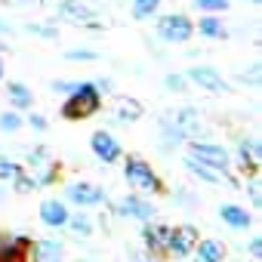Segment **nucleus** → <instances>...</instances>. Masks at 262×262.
Returning <instances> with one entry per match:
<instances>
[{
	"mask_svg": "<svg viewBox=\"0 0 262 262\" xmlns=\"http://www.w3.org/2000/svg\"><path fill=\"white\" fill-rule=\"evenodd\" d=\"M99 108H102V93L96 90V83L93 80H77V86L65 96L59 111H62L65 120H86V117L99 114Z\"/></svg>",
	"mask_w": 262,
	"mask_h": 262,
	"instance_id": "1",
	"label": "nucleus"
},
{
	"mask_svg": "<svg viewBox=\"0 0 262 262\" xmlns=\"http://www.w3.org/2000/svg\"><path fill=\"white\" fill-rule=\"evenodd\" d=\"M123 179L133 185V188L148 191V194H158V191L164 188L161 179L155 176V170L148 167V161H142V158H126V164H123Z\"/></svg>",
	"mask_w": 262,
	"mask_h": 262,
	"instance_id": "2",
	"label": "nucleus"
},
{
	"mask_svg": "<svg viewBox=\"0 0 262 262\" xmlns=\"http://www.w3.org/2000/svg\"><path fill=\"white\" fill-rule=\"evenodd\" d=\"M191 34H194V22L185 13H167L158 19V37L164 43H188Z\"/></svg>",
	"mask_w": 262,
	"mask_h": 262,
	"instance_id": "3",
	"label": "nucleus"
},
{
	"mask_svg": "<svg viewBox=\"0 0 262 262\" xmlns=\"http://www.w3.org/2000/svg\"><path fill=\"white\" fill-rule=\"evenodd\" d=\"M198 244V228L194 225H179V228H170V237H167V250L173 259H185Z\"/></svg>",
	"mask_w": 262,
	"mask_h": 262,
	"instance_id": "4",
	"label": "nucleus"
},
{
	"mask_svg": "<svg viewBox=\"0 0 262 262\" xmlns=\"http://www.w3.org/2000/svg\"><path fill=\"white\" fill-rule=\"evenodd\" d=\"M59 19H65V22H71V25H83V28H99V22H96V10H90V7H83L80 0H59Z\"/></svg>",
	"mask_w": 262,
	"mask_h": 262,
	"instance_id": "5",
	"label": "nucleus"
},
{
	"mask_svg": "<svg viewBox=\"0 0 262 262\" xmlns=\"http://www.w3.org/2000/svg\"><path fill=\"white\" fill-rule=\"evenodd\" d=\"M185 170H191L194 176H201L204 182H213V185H228V188H237V182L228 176V170H222V167H213V164H207V161H198V158H185Z\"/></svg>",
	"mask_w": 262,
	"mask_h": 262,
	"instance_id": "6",
	"label": "nucleus"
},
{
	"mask_svg": "<svg viewBox=\"0 0 262 262\" xmlns=\"http://www.w3.org/2000/svg\"><path fill=\"white\" fill-rule=\"evenodd\" d=\"M65 201H71L74 207H99L105 201V191L96 182H71L65 188Z\"/></svg>",
	"mask_w": 262,
	"mask_h": 262,
	"instance_id": "7",
	"label": "nucleus"
},
{
	"mask_svg": "<svg viewBox=\"0 0 262 262\" xmlns=\"http://www.w3.org/2000/svg\"><path fill=\"white\" fill-rule=\"evenodd\" d=\"M185 80L198 83V86H201V90H207V93H228V83H225V80H222V74H219L216 68H210V65L188 68Z\"/></svg>",
	"mask_w": 262,
	"mask_h": 262,
	"instance_id": "8",
	"label": "nucleus"
},
{
	"mask_svg": "<svg viewBox=\"0 0 262 262\" xmlns=\"http://www.w3.org/2000/svg\"><path fill=\"white\" fill-rule=\"evenodd\" d=\"M188 155L191 158H198V161H207V164H213V167H222V170H228V164H231V155L222 148V145H213V142H188Z\"/></svg>",
	"mask_w": 262,
	"mask_h": 262,
	"instance_id": "9",
	"label": "nucleus"
},
{
	"mask_svg": "<svg viewBox=\"0 0 262 262\" xmlns=\"http://www.w3.org/2000/svg\"><path fill=\"white\" fill-rule=\"evenodd\" d=\"M90 148H93V155L102 164H114L120 158V142L108 133V129H96V133L90 136Z\"/></svg>",
	"mask_w": 262,
	"mask_h": 262,
	"instance_id": "10",
	"label": "nucleus"
},
{
	"mask_svg": "<svg viewBox=\"0 0 262 262\" xmlns=\"http://www.w3.org/2000/svg\"><path fill=\"white\" fill-rule=\"evenodd\" d=\"M114 213H117V216H126V219L148 222V219H155L158 207H155V204H148V201H142L139 194H129V198H123V201L114 207Z\"/></svg>",
	"mask_w": 262,
	"mask_h": 262,
	"instance_id": "11",
	"label": "nucleus"
},
{
	"mask_svg": "<svg viewBox=\"0 0 262 262\" xmlns=\"http://www.w3.org/2000/svg\"><path fill=\"white\" fill-rule=\"evenodd\" d=\"M259 164H262V142L259 139H241V145H237V167H244L253 176L259 170Z\"/></svg>",
	"mask_w": 262,
	"mask_h": 262,
	"instance_id": "12",
	"label": "nucleus"
},
{
	"mask_svg": "<svg viewBox=\"0 0 262 262\" xmlns=\"http://www.w3.org/2000/svg\"><path fill=\"white\" fill-rule=\"evenodd\" d=\"M167 237H170V225H155L151 219L142 225V244H145V250L151 256H158V253L167 250Z\"/></svg>",
	"mask_w": 262,
	"mask_h": 262,
	"instance_id": "13",
	"label": "nucleus"
},
{
	"mask_svg": "<svg viewBox=\"0 0 262 262\" xmlns=\"http://www.w3.org/2000/svg\"><path fill=\"white\" fill-rule=\"evenodd\" d=\"M65 250L56 241H28V262H62Z\"/></svg>",
	"mask_w": 262,
	"mask_h": 262,
	"instance_id": "14",
	"label": "nucleus"
},
{
	"mask_svg": "<svg viewBox=\"0 0 262 262\" xmlns=\"http://www.w3.org/2000/svg\"><path fill=\"white\" fill-rule=\"evenodd\" d=\"M0 262H28V237H4L0 241Z\"/></svg>",
	"mask_w": 262,
	"mask_h": 262,
	"instance_id": "15",
	"label": "nucleus"
},
{
	"mask_svg": "<svg viewBox=\"0 0 262 262\" xmlns=\"http://www.w3.org/2000/svg\"><path fill=\"white\" fill-rule=\"evenodd\" d=\"M219 219L228 228H234V231H247L253 225V216L244 207H237V204H219Z\"/></svg>",
	"mask_w": 262,
	"mask_h": 262,
	"instance_id": "16",
	"label": "nucleus"
},
{
	"mask_svg": "<svg viewBox=\"0 0 262 262\" xmlns=\"http://www.w3.org/2000/svg\"><path fill=\"white\" fill-rule=\"evenodd\" d=\"M68 207L62 204V201H43L40 204V222L43 225H50V228H62L65 222H68Z\"/></svg>",
	"mask_w": 262,
	"mask_h": 262,
	"instance_id": "17",
	"label": "nucleus"
},
{
	"mask_svg": "<svg viewBox=\"0 0 262 262\" xmlns=\"http://www.w3.org/2000/svg\"><path fill=\"white\" fill-rule=\"evenodd\" d=\"M194 28H198L201 37H207V40H225V37H228V28L222 25V19H219L216 13H204V19H201Z\"/></svg>",
	"mask_w": 262,
	"mask_h": 262,
	"instance_id": "18",
	"label": "nucleus"
},
{
	"mask_svg": "<svg viewBox=\"0 0 262 262\" xmlns=\"http://www.w3.org/2000/svg\"><path fill=\"white\" fill-rule=\"evenodd\" d=\"M194 256H198V262H225V244L213 241V237L198 241L194 244Z\"/></svg>",
	"mask_w": 262,
	"mask_h": 262,
	"instance_id": "19",
	"label": "nucleus"
},
{
	"mask_svg": "<svg viewBox=\"0 0 262 262\" xmlns=\"http://www.w3.org/2000/svg\"><path fill=\"white\" fill-rule=\"evenodd\" d=\"M7 96H10V102H13L16 111H25V108H31V102H34V93H31L25 83H19V80L7 83Z\"/></svg>",
	"mask_w": 262,
	"mask_h": 262,
	"instance_id": "20",
	"label": "nucleus"
},
{
	"mask_svg": "<svg viewBox=\"0 0 262 262\" xmlns=\"http://www.w3.org/2000/svg\"><path fill=\"white\" fill-rule=\"evenodd\" d=\"M170 123L179 129L182 136H188V133H194V129H198V111H194V108H179V111L170 117Z\"/></svg>",
	"mask_w": 262,
	"mask_h": 262,
	"instance_id": "21",
	"label": "nucleus"
},
{
	"mask_svg": "<svg viewBox=\"0 0 262 262\" xmlns=\"http://www.w3.org/2000/svg\"><path fill=\"white\" fill-rule=\"evenodd\" d=\"M114 114H117V120H139L142 117V105L136 102V99H117V108H114Z\"/></svg>",
	"mask_w": 262,
	"mask_h": 262,
	"instance_id": "22",
	"label": "nucleus"
},
{
	"mask_svg": "<svg viewBox=\"0 0 262 262\" xmlns=\"http://www.w3.org/2000/svg\"><path fill=\"white\" fill-rule=\"evenodd\" d=\"M22 114L13 108V111H4V114H0V129H4V133H19V129H22Z\"/></svg>",
	"mask_w": 262,
	"mask_h": 262,
	"instance_id": "23",
	"label": "nucleus"
},
{
	"mask_svg": "<svg viewBox=\"0 0 262 262\" xmlns=\"http://www.w3.org/2000/svg\"><path fill=\"white\" fill-rule=\"evenodd\" d=\"M161 7V0H133V19H151Z\"/></svg>",
	"mask_w": 262,
	"mask_h": 262,
	"instance_id": "24",
	"label": "nucleus"
},
{
	"mask_svg": "<svg viewBox=\"0 0 262 262\" xmlns=\"http://www.w3.org/2000/svg\"><path fill=\"white\" fill-rule=\"evenodd\" d=\"M65 225H71V228H74V234H80V237L93 234V219H90L86 213H80V216H68V222H65Z\"/></svg>",
	"mask_w": 262,
	"mask_h": 262,
	"instance_id": "25",
	"label": "nucleus"
},
{
	"mask_svg": "<svg viewBox=\"0 0 262 262\" xmlns=\"http://www.w3.org/2000/svg\"><path fill=\"white\" fill-rule=\"evenodd\" d=\"M228 4H231V0H194V7L198 10H204V13H225L228 10Z\"/></svg>",
	"mask_w": 262,
	"mask_h": 262,
	"instance_id": "26",
	"label": "nucleus"
},
{
	"mask_svg": "<svg viewBox=\"0 0 262 262\" xmlns=\"http://www.w3.org/2000/svg\"><path fill=\"white\" fill-rule=\"evenodd\" d=\"M31 34H37V37H43V40H56L59 37V28H53V25H37V22H28L25 25Z\"/></svg>",
	"mask_w": 262,
	"mask_h": 262,
	"instance_id": "27",
	"label": "nucleus"
},
{
	"mask_svg": "<svg viewBox=\"0 0 262 262\" xmlns=\"http://www.w3.org/2000/svg\"><path fill=\"white\" fill-rule=\"evenodd\" d=\"M53 179H56V164H50V161H47V164H43V170L34 176V185H37V188H43V185H53Z\"/></svg>",
	"mask_w": 262,
	"mask_h": 262,
	"instance_id": "28",
	"label": "nucleus"
},
{
	"mask_svg": "<svg viewBox=\"0 0 262 262\" xmlns=\"http://www.w3.org/2000/svg\"><path fill=\"white\" fill-rule=\"evenodd\" d=\"M13 188H16L19 194H31L37 185H34V179H31V176H25V173H16V176H13Z\"/></svg>",
	"mask_w": 262,
	"mask_h": 262,
	"instance_id": "29",
	"label": "nucleus"
},
{
	"mask_svg": "<svg viewBox=\"0 0 262 262\" xmlns=\"http://www.w3.org/2000/svg\"><path fill=\"white\" fill-rule=\"evenodd\" d=\"M16 173H22V167H19L13 158H4V155H0V179H13Z\"/></svg>",
	"mask_w": 262,
	"mask_h": 262,
	"instance_id": "30",
	"label": "nucleus"
},
{
	"mask_svg": "<svg viewBox=\"0 0 262 262\" xmlns=\"http://www.w3.org/2000/svg\"><path fill=\"white\" fill-rule=\"evenodd\" d=\"M241 80H247L250 86H259V83H262V65H259V62H253L247 71H241Z\"/></svg>",
	"mask_w": 262,
	"mask_h": 262,
	"instance_id": "31",
	"label": "nucleus"
},
{
	"mask_svg": "<svg viewBox=\"0 0 262 262\" xmlns=\"http://www.w3.org/2000/svg\"><path fill=\"white\" fill-rule=\"evenodd\" d=\"M247 191H250V201H253V207H262V182L256 179V173L247 179Z\"/></svg>",
	"mask_w": 262,
	"mask_h": 262,
	"instance_id": "32",
	"label": "nucleus"
},
{
	"mask_svg": "<svg viewBox=\"0 0 262 262\" xmlns=\"http://www.w3.org/2000/svg\"><path fill=\"white\" fill-rule=\"evenodd\" d=\"M65 59L68 62H93V59H99V53L96 50H68Z\"/></svg>",
	"mask_w": 262,
	"mask_h": 262,
	"instance_id": "33",
	"label": "nucleus"
},
{
	"mask_svg": "<svg viewBox=\"0 0 262 262\" xmlns=\"http://www.w3.org/2000/svg\"><path fill=\"white\" fill-rule=\"evenodd\" d=\"M164 86H167L170 93H182V90H185V77H182V74H167V77H164Z\"/></svg>",
	"mask_w": 262,
	"mask_h": 262,
	"instance_id": "34",
	"label": "nucleus"
},
{
	"mask_svg": "<svg viewBox=\"0 0 262 262\" xmlns=\"http://www.w3.org/2000/svg\"><path fill=\"white\" fill-rule=\"evenodd\" d=\"M47 161H50V158H47V148H34V151L28 155V164H31V167H43Z\"/></svg>",
	"mask_w": 262,
	"mask_h": 262,
	"instance_id": "35",
	"label": "nucleus"
},
{
	"mask_svg": "<svg viewBox=\"0 0 262 262\" xmlns=\"http://www.w3.org/2000/svg\"><path fill=\"white\" fill-rule=\"evenodd\" d=\"M74 86H77V80H53V93H65L68 96Z\"/></svg>",
	"mask_w": 262,
	"mask_h": 262,
	"instance_id": "36",
	"label": "nucleus"
},
{
	"mask_svg": "<svg viewBox=\"0 0 262 262\" xmlns=\"http://www.w3.org/2000/svg\"><path fill=\"white\" fill-rule=\"evenodd\" d=\"M28 123H31L34 129H47V126H50V120H47L43 114H28Z\"/></svg>",
	"mask_w": 262,
	"mask_h": 262,
	"instance_id": "37",
	"label": "nucleus"
},
{
	"mask_svg": "<svg viewBox=\"0 0 262 262\" xmlns=\"http://www.w3.org/2000/svg\"><path fill=\"white\" fill-rule=\"evenodd\" d=\"M250 256L253 259H262V237H253L250 241Z\"/></svg>",
	"mask_w": 262,
	"mask_h": 262,
	"instance_id": "38",
	"label": "nucleus"
},
{
	"mask_svg": "<svg viewBox=\"0 0 262 262\" xmlns=\"http://www.w3.org/2000/svg\"><path fill=\"white\" fill-rule=\"evenodd\" d=\"M93 83H96L99 93H108V90H111V80H108V77H99V80H93Z\"/></svg>",
	"mask_w": 262,
	"mask_h": 262,
	"instance_id": "39",
	"label": "nucleus"
},
{
	"mask_svg": "<svg viewBox=\"0 0 262 262\" xmlns=\"http://www.w3.org/2000/svg\"><path fill=\"white\" fill-rule=\"evenodd\" d=\"M133 262H158V259H155V256H136Z\"/></svg>",
	"mask_w": 262,
	"mask_h": 262,
	"instance_id": "40",
	"label": "nucleus"
},
{
	"mask_svg": "<svg viewBox=\"0 0 262 262\" xmlns=\"http://www.w3.org/2000/svg\"><path fill=\"white\" fill-rule=\"evenodd\" d=\"M0 34H10V25H7L4 19H0Z\"/></svg>",
	"mask_w": 262,
	"mask_h": 262,
	"instance_id": "41",
	"label": "nucleus"
},
{
	"mask_svg": "<svg viewBox=\"0 0 262 262\" xmlns=\"http://www.w3.org/2000/svg\"><path fill=\"white\" fill-rule=\"evenodd\" d=\"M0 77H4V59H0Z\"/></svg>",
	"mask_w": 262,
	"mask_h": 262,
	"instance_id": "42",
	"label": "nucleus"
},
{
	"mask_svg": "<svg viewBox=\"0 0 262 262\" xmlns=\"http://www.w3.org/2000/svg\"><path fill=\"white\" fill-rule=\"evenodd\" d=\"M22 4H31V0H22Z\"/></svg>",
	"mask_w": 262,
	"mask_h": 262,
	"instance_id": "43",
	"label": "nucleus"
}]
</instances>
